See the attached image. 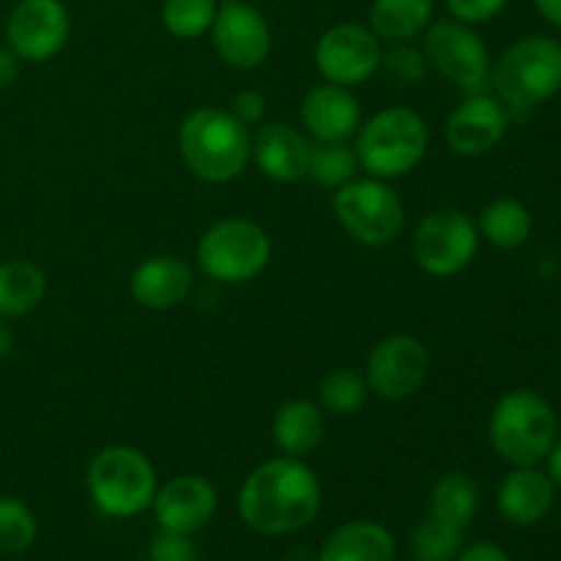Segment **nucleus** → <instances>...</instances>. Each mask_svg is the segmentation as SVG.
<instances>
[{
    "label": "nucleus",
    "instance_id": "obj_16",
    "mask_svg": "<svg viewBox=\"0 0 561 561\" xmlns=\"http://www.w3.org/2000/svg\"><path fill=\"white\" fill-rule=\"evenodd\" d=\"M507 126L510 118L504 104L485 93H471L449 113L444 137H447V146L460 157H482L504 140Z\"/></svg>",
    "mask_w": 561,
    "mask_h": 561
},
{
    "label": "nucleus",
    "instance_id": "obj_11",
    "mask_svg": "<svg viewBox=\"0 0 561 561\" xmlns=\"http://www.w3.org/2000/svg\"><path fill=\"white\" fill-rule=\"evenodd\" d=\"M71 20L60 0H20L5 20V42L20 60L44 64L69 42Z\"/></svg>",
    "mask_w": 561,
    "mask_h": 561
},
{
    "label": "nucleus",
    "instance_id": "obj_33",
    "mask_svg": "<svg viewBox=\"0 0 561 561\" xmlns=\"http://www.w3.org/2000/svg\"><path fill=\"white\" fill-rule=\"evenodd\" d=\"M148 559L151 561H197V548L192 535H179V531H164L153 537L148 546Z\"/></svg>",
    "mask_w": 561,
    "mask_h": 561
},
{
    "label": "nucleus",
    "instance_id": "obj_1",
    "mask_svg": "<svg viewBox=\"0 0 561 561\" xmlns=\"http://www.w3.org/2000/svg\"><path fill=\"white\" fill-rule=\"evenodd\" d=\"M323 488L301 458H272L247 474L239 491V515L252 531L266 537L294 535L318 518Z\"/></svg>",
    "mask_w": 561,
    "mask_h": 561
},
{
    "label": "nucleus",
    "instance_id": "obj_37",
    "mask_svg": "<svg viewBox=\"0 0 561 561\" xmlns=\"http://www.w3.org/2000/svg\"><path fill=\"white\" fill-rule=\"evenodd\" d=\"M20 77V58L11 49L0 47V91H9Z\"/></svg>",
    "mask_w": 561,
    "mask_h": 561
},
{
    "label": "nucleus",
    "instance_id": "obj_31",
    "mask_svg": "<svg viewBox=\"0 0 561 561\" xmlns=\"http://www.w3.org/2000/svg\"><path fill=\"white\" fill-rule=\"evenodd\" d=\"M411 546H414L416 561H455L463 548V531L427 515L414 529Z\"/></svg>",
    "mask_w": 561,
    "mask_h": 561
},
{
    "label": "nucleus",
    "instance_id": "obj_9",
    "mask_svg": "<svg viewBox=\"0 0 561 561\" xmlns=\"http://www.w3.org/2000/svg\"><path fill=\"white\" fill-rule=\"evenodd\" d=\"M480 230L466 211L442 208L416 225L414 257L422 272L431 277H453L460 274L477 257Z\"/></svg>",
    "mask_w": 561,
    "mask_h": 561
},
{
    "label": "nucleus",
    "instance_id": "obj_21",
    "mask_svg": "<svg viewBox=\"0 0 561 561\" xmlns=\"http://www.w3.org/2000/svg\"><path fill=\"white\" fill-rule=\"evenodd\" d=\"M316 561H394V537L378 520H348L329 531Z\"/></svg>",
    "mask_w": 561,
    "mask_h": 561
},
{
    "label": "nucleus",
    "instance_id": "obj_30",
    "mask_svg": "<svg viewBox=\"0 0 561 561\" xmlns=\"http://www.w3.org/2000/svg\"><path fill=\"white\" fill-rule=\"evenodd\" d=\"M217 0H164L162 25L175 38H197L211 31Z\"/></svg>",
    "mask_w": 561,
    "mask_h": 561
},
{
    "label": "nucleus",
    "instance_id": "obj_3",
    "mask_svg": "<svg viewBox=\"0 0 561 561\" xmlns=\"http://www.w3.org/2000/svg\"><path fill=\"white\" fill-rule=\"evenodd\" d=\"M488 436L510 466H537L559 438L557 411L535 389H513L493 409Z\"/></svg>",
    "mask_w": 561,
    "mask_h": 561
},
{
    "label": "nucleus",
    "instance_id": "obj_35",
    "mask_svg": "<svg viewBox=\"0 0 561 561\" xmlns=\"http://www.w3.org/2000/svg\"><path fill=\"white\" fill-rule=\"evenodd\" d=\"M230 113H233L244 126L261 124L263 115H266V96H263L261 91H252V88L239 91L233 96V102H230Z\"/></svg>",
    "mask_w": 561,
    "mask_h": 561
},
{
    "label": "nucleus",
    "instance_id": "obj_39",
    "mask_svg": "<svg viewBox=\"0 0 561 561\" xmlns=\"http://www.w3.org/2000/svg\"><path fill=\"white\" fill-rule=\"evenodd\" d=\"M535 5L548 22H553V25L561 27V0H535Z\"/></svg>",
    "mask_w": 561,
    "mask_h": 561
},
{
    "label": "nucleus",
    "instance_id": "obj_27",
    "mask_svg": "<svg viewBox=\"0 0 561 561\" xmlns=\"http://www.w3.org/2000/svg\"><path fill=\"white\" fill-rule=\"evenodd\" d=\"M367 378L351 367H334L318 383V405L334 416H354L359 414L362 405L367 403Z\"/></svg>",
    "mask_w": 561,
    "mask_h": 561
},
{
    "label": "nucleus",
    "instance_id": "obj_23",
    "mask_svg": "<svg viewBox=\"0 0 561 561\" xmlns=\"http://www.w3.org/2000/svg\"><path fill=\"white\" fill-rule=\"evenodd\" d=\"M47 294V274L31 261L0 263V318H20L36 310Z\"/></svg>",
    "mask_w": 561,
    "mask_h": 561
},
{
    "label": "nucleus",
    "instance_id": "obj_20",
    "mask_svg": "<svg viewBox=\"0 0 561 561\" xmlns=\"http://www.w3.org/2000/svg\"><path fill=\"white\" fill-rule=\"evenodd\" d=\"M131 299L146 310H173L192 290V268L179 255L146 257L129 279Z\"/></svg>",
    "mask_w": 561,
    "mask_h": 561
},
{
    "label": "nucleus",
    "instance_id": "obj_25",
    "mask_svg": "<svg viewBox=\"0 0 561 561\" xmlns=\"http://www.w3.org/2000/svg\"><path fill=\"white\" fill-rule=\"evenodd\" d=\"M531 228H535V222H531L529 208L520 201H515V197H496V201H491L480 211V222H477L480 236H485L499 250H518V247H524L529 241Z\"/></svg>",
    "mask_w": 561,
    "mask_h": 561
},
{
    "label": "nucleus",
    "instance_id": "obj_26",
    "mask_svg": "<svg viewBox=\"0 0 561 561\" xmlns=\"http://www.w3.org/2000/svg\"><path fill=\"white\" fill-rule=\"evenodd\" d=\"M433 16V0H373L370 25L378 38L409 42L420 36Z\"/></svg>",
    "mask_w": 561,
    "mask_h": 561
},
{
    "label": "nucleus",
    "instance_id": "obj_10",
    "mask_svg": "<svg viewBox=\"0 0 561 561\" xmlns=\"http://www.w3.org/2000/svg\"><path fill=\"white\" fill-rule=\"evenodd\" d=\"M425 58L444 80L469 93H480L491 80V53L466 22H433L425 33Z\"/></svg>",
    "mask_w": 561,
    "mask_h": 561
},
{
    "label": "nucleus",
    "instance_id": "obj_29",
    "mask_svg": "<svg viewBox=\"0 0 561 561\" xmlns=\"http://www.w3.org/2000/svg\"><path fill=\"white\" fill-rule=\"evenodd\" d=\"M38 524L27 504L14 496H0V553H25L36 542Z\"/></svg>",
    "mask_w": 561,
    "mask_h": 561
},
{
    "label": "nucleus",
    "instance_id": "obj_7",
    "mask_svg": "<svg viewBox=\"0 0 561 561\" xmlns=\"http://www.w3.org/2000/svg\"><path fill=\"white\" fill-rule=\"evenodd\" d=\"M272 261V239L252 219H219L197 241L203 274L225 285H241L261 277Z\"/></svg>",
    "mask_w": 561,
    "mask_h": 561
},
{
    "label": "nucleus",
    "instance_id": "obj_12",
    "mask_svg": "<svg viewBox=\"0 0 561 561\" xmlns=\"http://www.w3.org/2000/svg\"><path fill=\"white\" fill-rule=\"evenodd\" d=\"M381 55L383 49L376 33L356 22H343L318 38L316 69L327 82L354 88L376 75Z\"/></svg>",
    "mask_w": 561,
    "mask_h": 561
},
{
    "label": "nucleus",
    "instance_id": "obj_17",
    "mask_svg": "<svg viewBox=\"0 0 561 561\" xmlns=\"http://www.w3.org/2000/svg\"><path fill=\"white\" fill-rule=\"evenodd\" d=\"M301 124L316 142H345L362 126V107L351 88L321 82L301 102Z\"/></svg>",
    "mask_w": 561,
    "mask_h": 561
},
{
    "label": "nucleus",
    "instance_id": "obj_34",
    "mask_svg": "<svg viewBox=\"0 0 561 561\" xmlns=\"http://www.w3.org/2000/svg\"><path fill=\"white\" fill-rule=\"evenodd\" d=\"M507 3L510 0H447V9L458 22L480 25V22H488L496 14H502Z\"/></svg>",
    "mask_w": 561,
    "mask_h": 561
},
{
    "label": "nucleus",
    "instance_id": "obj_18",
    "mask_svg": "<svg viewBox=\"0 0 561 561\" xmlns=\"http://www.w3.org/2000/svg\"><path fill=\"white\" fill-rule=\"evenodd\" d=\"M312 142L290 124H263L252 137V159L266 179L294 184L305 179Z\"/></svg>",
    "mask_w": 561,
    "mask_h": 561
},
{
    "label": "nucleus",
    "instance_id": "obj_6",
    "mask_svg": "<svg viewBox=\"0 0 561 561\" xmlns=\"http://www.w3.org/2000/svg\"><path fill=\"white\" fill-rule=\"evenodd\" d=\"M491 77L510 107H537L561 91V42L551 36L520 38L504 49Z\"/></svg>",
    "mask_w": 561,
    "mask_h": 561
},
{
    "label": "nucleus",
    "instance_id": "obj_13",
    "mask_svg": "<svg viewBox=\"0 0 561 561\" xmlns=\"http://www.w3.org/2000/svg\"><path fill=\"white\" fill-rule=\"evenodd\" d=\"M431 367V354L411 334H389L367 359V387L383 400H405L422 389Z\"/></svg>",
    "mask_w": 561,
    "mask_h": 561
},
{
    "label": "nucleus",
    "instance_id": "obj_36",
    "mask_svg": "<svg viewBox=\"0 0 561 561\" xmlns=\"http://www.w3.org/2000/svg\"><path fill=\"white\" fill-rule=\"evenodd\" d=\"M455 561H513L507 557L504 548H499L496 542H474L469 548H460L458 559Z\"/></svg>",
    "mask_w": 561,
    "mask_h": 561
},
{
    "label": "nucleus",
    "instance_id": "obj_2",
    "mask_svg": "<svg viewBox=\"0 0 561 561\" xmlns=\"http://www.w3.org/2000/svg\"><path fill=\"white\" fill-rule=\"evenodd\" d=\"M179 148L195 179L206 184H228L244 173L252 159L250 126L241 124L230 110L201 107L181 124Z\"/></svg>",
    "mask_w": 561,
    "mask_h": 561
},
{
    "label": "nucleus",
    "instance_id": "obj_8",
    "mask_svg": "<svg viewBox=\"0 0 561 561\" xmlns=\"http://www.w3.org/2000/svg\"><path fill=\"white\" fill-rule=\"evenodd\" d=\"M334 217L362 247H387L405 225L403 203L383 179H351L334 190Z\"/></svg>",
    "mask_w": 561,
    "mask_h": 561
},
{
    "label": "nucleus",
    "instance_id": "obj_19",
    "mask_svg": "<svg viewBox=\"0 0 561 561\" xmlns=\"http://www.w3.org/2000/svg\"><path fill=\"white\" fill-rule=\"evenodd\" d=\"M557 485L537 466H515L502 480L496 507L510 526H535L551 513Z\"/></svg>",
    "mask_w": 561,
    "mask_h": 561
},
{
    "label": "nucleus",
    "instance_id": "obj_32",
    "mask_svg": "<svg viewBox=\"0 0 561 561\" xmlns=\"http://www.w3.org/2000/svg\"><path fill=\"white\" fill-rule=\"evenodd\" d=\"M387 80L398 88H414L427 77V58L420 49L409 47L405 42L394 44L389 53L381 55V66Z\"/></svg>",
    "mask_w": 561,
    "mask_h": 561
},
{
    "label": "nucleus",
    "instance_id": "obj_15",
    "mask_svg": "<svg viewBox=\"0 0 561 561\" xmlns=\"http://www.w3.org/2000/svg\"><path fill=\"white\" fill-rule=\"evenodd\" d=\"M217 488L197 474L173 477L153 496V515L159 529L179 531V535H195L211 524L217 513Z\"/></svg>",
    "mask_w": 561,
    "mask_h": 561
},
{
    "label": "nucleus",
    "instance_id": "obj_24",
    "mask_svg": "<svg viewBox=\"0 0 561 561\" xmlns=\"http://www.w3.org/2000/svg\"><path fill=\"white\" fill-rule=\"evenodd\" d=\"M480 510V488L463 471H449L433 485L427 515L453 529L466 531Z\"/></svg>",
    "mask_w": 561,
    "mask_h": 561
},
{
    "label": "nucleus",
    "instance_id": "obj_38",
    "mask_svg": "<svg viewBox=\"0 0 561 561\" xmlns=\"http://www.w3.org/2000/svg\"><path fill=\"white\" fill-rule=\"evenodd\" d=\"M546 463H548L546 474L551 477L553 485L561 488V438H557V444L551 447V453L546 455Z\"/></svg>",
    "mask_w": 561,
    "mask_h": 561
},
{
    "label": "nucleus",
    "instance_id": "obj_22",
    "mask_svg": "<svg viewBox=\"0 0 561 561\" xmlns=\"http://www.w3.org/2000/svg\"><path fill=\"white\" fill-rule=\"evenodd\" d=\"M327 436V422H323L321 405L312 400H288L279 405L272 422V438L279 453L290 458H305L316 453Z\"/></svg>",
    "mask_w": 561,
    "mask_h": 561
},
{
    "label": "nucleus",
    "instance_id": "obj_28",
    "mask_svg": "<svg viewBox=\"0 0 561 561\" xmlns=\"http://www.w3.org/2000/svg\"><path fill=\"white\" fill-rule=\"evenodd\" d=\"M356 168H359L356 151L345 142H312L307 175L323 190H340L343 184H348Z\"/></svg>",
    "mask_w": 561,
    "mask_h": 561
},
{
    "label": "nucleus",
    "instance_id": "obj_5",
    "mask_svg": "<svg viewBox=\"0 0 561 561\" xmlns=\"http://www.w3.org/2000/svg\"><path fill=\"white\" fill-rule=\"evenodd\" d=\"M85 482L96 510L110 518L142 515L159 491L157 469L148 455L124 444L93 455Z\"/></svg>",
    "mask_w": 561,
    "mask_h": 561
},
{
    "label": "nucleus",
    "instance_id": "obj_4",
    "mask_svg": "<svg viewBox=\"0 0 561 561\" xmlns=\"http://www.w3.org/2000/svg\"><path fill=\"white\" fill-rule=\"evenodd\" d=\"M431 131L425 118L409 107H387L373 115L356 135V159L373 179H403L425 159Z\"/></svg>",
    "mask_w": 561,
    "mask_h": 561
},
{
    "label": "nucleus",
    "instance_id": "obj_14",
    "mask_svg": "<svg viewBox=\"0 0 561 561\" xmlns=\"http://www.w3.org/2000/svg\"><path fill=\"white\" fill-rule=\"evenodd\" d=\"M211 44L225 66L252 71L266 64L272 53V31L261 11L244 0H225L211 22Z\"/></svg>",
    "mask_w": 561,
    "mask_h": 561
},
{
    "label": "nucleus",
    "instance_id": "obj_40",
    "mask_svg": "<svg viewBox=\"0 0 561 561\" xmlns=\"http://www.w3.org/2000/svg\"><path fill=\"white\" fill-rule=\"evenodd\" d=\"M11 351H14V329L5 323V318H0V359H5Z\"/></svg>",
    "mask_w": 561,
    "mask_h": 561
}]
</instances>
